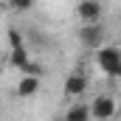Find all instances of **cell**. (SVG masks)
Returning a JSON list of instances; mask_svg holds the SVG:
<instances>
[{"instance_id": "1", "label": "cell", "mask_w": 121, "mask_h": 121, "mask_svg": "<svg viewBox=\"0 0 121 121\" xmlns=\"http://www.w3.org/2000/svg\"><path fill=\"white\" fill-rule=\"evenodd\" d=\"M96 65H99V70L107 73L110 79L121 76V51L116 45H101V48L96 51Z\"/></svg>"}, {"instance_id": "2", "label": "cell", "mask_w": 121, "mask_h": 121, "mask_svg": "<svg viewBox=\"0 0 121 121\" xmlns=\"http://www.w3.org/2000/svg\"><path fill=\"white\" fill-rule=\"evenodd\" d=\"M9 48H11L9 65L17 68V70H23V68L31 62V54H28V48H26V42H23V37H20V31H14V28L9 31Z\"/></svg>"}, {"instance_id": "3", "label": "cell", "mask_w": 121, "mask_h": 121, "mask_svg": "<svg viewBox=\"0 0 121 121\" xmlns=\"http://www.w3.org/2000/svg\"><path fill=\"white\" fill-rule=\"evenodd\" d=\"M104 39H107V28L101 23H87V26L79 28V42L85 48H90V51H99L104 45Z\"/></svg>"}, {"instance_id": "4", "label": "cell", "mask_w": 121, "mask_h": 121, "mask_svg": "<svg viewBox=\"0 0 121 121\" xmlns=\"http://www.w3.org/2000/svg\"><path fill=\"white\" fill-rule=\"evenodd\" d=\"M90 110V118H99V121H107L116 116V99L113 96H96L93 104L87 107Z\"/></svg>"}, {"instance_id": "5", "label": "cell", "mask_w": 121, "mask_h": 121, "mask_svg": "<svg viewBox=\"0 0 121 121\" xmlns=\"http://www.w3.org/2000/svg\"><path fill=\"white\" fill-rule=\"evenodd\" d=\"M76 14H79V20H82L85 26H87V23H101L104 6H101L99 0H85V3L76 6Z\"/></svg>"}, {"instance_id": "6", "label": "cell", "mask_w": 121, "mask_h": 121, "mask_svg": "<svg viewBox=\"0 0 121 121\" xmlns=\"http://www.w3.org/2000/svg\"><path fill=\"white\" fill-rule=\"evenodd\" d=\"M85 90H87V76H85V73H79V70H73V73L65 79V96L76 99V96H82Z\"/></svg>"}, {"instance_id": "7", "label": "cell", "mask_w": 121, "mask_h": 121, "mask_svg": "<svg viewBox=\"0 0 121 121\" xmlns=\"http://www.w3.org/2000/svg\"><path fill=\"white\" fill-rule=\"evenodd\" d=\"M65 121H90V110H87V104H70L68 110H65Z\"/></svg>"}, {"instance_id": "8", "label": "cell", "mask_w": 121, "mask_h": 121, "mask_svg": "<svg viewBox=\"0 0 121 121\" xmlns=\"http://www.w3.org/2000/svg\"><path fill=\"white\" fill-rule=\"evenodd\" d=\"M37 90H39V79H37V76H23L20 85H17V96H23V99L34 96Z\"/></svg>"}, {"instance_id": "9", "label": "cell", "mask_w": 121, "mask_h": 121, "mask_svg": "<svg viewBox=\"0 0 121 121\" xmlns=\"http://www.w3.org/2000/svg\"><path fill=\"white\" fill-rule=\"evenodd\" d=\"M11 9H17V11H28L31 3H28V0H14V3H11Z\"/></svg>"}]
</instances>
